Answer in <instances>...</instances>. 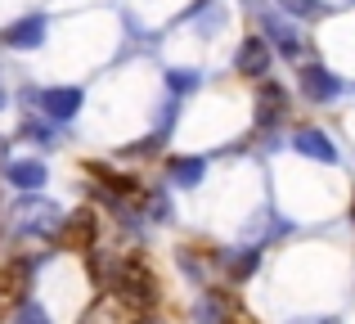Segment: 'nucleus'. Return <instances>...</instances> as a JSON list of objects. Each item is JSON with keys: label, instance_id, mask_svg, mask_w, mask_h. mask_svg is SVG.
Returning a JSON list of instances; mask_svg holds the SVG:
<instances>
[{"label": "nucleus", "instance_id": "1", "mask_svg": "<svg viewBox=\"0 0 355 324\" xmlns=\"http://www.w3.org/2000/svg\"><path fill=\"white\" fill-rule=\"evenodd\" d=\"M104 284L117 293L121 302H126V307H135V311H153L157 298H162L157 275L148 271V262H144V257H135V253L113 257V262H108V280Z\"/></svg>", "mask_w": 355, "mask_h": 324}, {"label": "nucleus", "instance_id": "2", "mask_svg": "<svg viewBox=\"0 0 355 324\" xmlns=\"http://www.w3.org/2000/svg\"><path fill=\"white\" fill-rule=\"evenodd\" d=\"M252 131L266 140V149H279L284 140V126H288V113H293V99H288V86L279 77H261L257 81V95H252Z\"/></svg>", "mask_w": 355, "mask_h": 324}, {"label": "nucleus", "instance_id": "3", "mask_svg": "<svg viewBox=\"0 0 355 324\" xmlns=\"http://www.w3.org/2000/svg\"><path fill=\"white\" fill-rule=\"evenodd\" d=\"M248 9L257 14V32L275 45L279 59H293L297 63L306 54V36H302V27H297L293 14H284L279 5H266V0H248Z\"/></svg>", "mask_w": 355, "mask_h": 324}, {"label": "nucleus", "instance_id": "4", "mask_svg": "<svg viewBox=\"0 0 355 324\" xmlns=\"http://www.w3.org/2000/svg\"><path fill=\"white\" fill-rule=\"evenodd\" d=\"M23 99L36 104V113L50 117L54 126H72L86 108V90L72 86V81H59V86H23Z\"/></svg>", "mask_w": 355, "mask_h": 324}, {"label": "nucleus", "instance_id": "5", "mask_svg": "<svg viewBox=\"0 0 355 324\" xmlns=\"http://www.w3.org/2000/svg\"><path fill=\"white\" fill-rule=\"evenodd\" d=\"M18 216V235L23 239H59V225H63V207L50 198H41V194H27L23 203L14 207Z\"/></svg>", "mask_w": 355, "mask_h": 324}, {"label": "nucleus", "instance_id": "6", "mask_svg": "<svg viewBox=\"0 0 355 324\" xmlns=\"http://www.w3.org/2000/svg\"><path fill=\"white\" fill-rule=\"evenodd\" d=\"M297 90H302L306 104L324 108V104H333V99L347 95V81H342L329 63H297Z\"/></svg>", "mask_w": 355, "mask_h": 324}, {"label": "nucleus", "instance_id": "7", "mask_svg": "<svg viewBox=\"0 0 355 324\" xmlns=\"http://www.w3.org/2000/svg\"><path fill=\"white\" fill-rule=\"evenodd\" d=\"M45 36H50V14L45 9H27L23 18H14V23L0 32V45L5 50H18V54H32L45 45Z\"/></svg>", "mask_w": 355, "mask_h": 324}, {"label": "nucleus", "instance_id": "8", "mask_svg": "<svg viewBox=\"0 0 355 324\" xmlns=\"http://www.w3.org/2000/svg\"><path fill=\"white\" fill-rule=\"evenodd\" d=\"M270 68H275V45L261 32H248L234 50V72L248 81H261V77H270Z\"/></svg>", "mask_w": 355, "mask_h": 324}, {"label": "nucleus", "instance_id": "9", "mask_svg": "<svg viewBox=\"0 0 355 324\" xmlns=\"http://www.w3.org/2000/svg\"><path fill=\"white\" fill-rule=\"evenodd\" d=\"M95 239H99V212L95 207H81V212H72V216H63L59 239H54V244L72 248V253H95Z\"/></svg>", "mask_w": 355, "mask_h": 324}, {"label": "nucleus", "instance_id": "10", "mask_svg": "<svg viewBox=\"0 0 355 324\" xmlns=\"http://www.w3.org/2000/svg\"><path fill=\"white\" fill-rule=\"evenodd\" d=\"M288 144H293V153H302V158H311V162H329V167L342 162V153H338V144H333V135L320 131V126H297V131L288 135Z\"/></svg>", "mask_w": 355, "mask_h": 324}, {"label": "nucleus", "instance_id": "11", "mask_svg": "<svg viewBox=\"0 0 355 324\" xmlns=\"http://www.w3.org/2000/svg\"><path fill=\"white\" fill-rule=\"evenodd\" d=\"M211 262L225 271L230 284H248L252 275L261 271V262H266V253H261V244H243V248H225V253H211Z\"/></svg>", "mask_w": 355, "mask_h": 324}, {"label": "nucleus", "instance_id": "12", "mask_svg": "<svg viewBox=\"0 0 355 324\" xmlns=\"http://www.w3.org/2000/svg\"><path fill=\"white\" fill-rule=\"evenodd\" d=\"M207 180V153H171L166 158V185L171 189H198Z\"/></svg>", "mask_w": 355, "mask_h": 324}, {"label": "nucleus", "instance_id": "13", "mask_svg": "<svg viewBox=\"0 0 355 324\" xmlns=\"http://www.w3.org/2000/svg\"><path fill=\"white\" fill-rule=\"evenodd\" d=\"M50 180V167L41 158H9L5 162V185H14L18 194H41Z\"/></svg>", "mask_w": 355, "mask_h": 324}, {"label": "nucleus", "instance_id": "14", "mask_svg": "<svg viewBox=\"0 0 355 324\" xmlns=\"http://www.w3.org/2000/svg\"><path fill=\"white\" fill-rule=\"evenodd\" d=\"M36 266H41V262H32V257H18V262H9L5 271H0V293H5V298L27 302V289H32Z\"/></svg>", "mask_w": 355, "mask_h": 324}, {"label": "nucleus", "instance_id": "15", "mask_svg": "<svg viewBox=\"0 0 355 324\" xmlns=\"http://www.w3.org/2000/svg\"><path fill=\"white\" fill-rule=\"evenodd\" d=\"M230 316H234V302L220 289H202V298L193 302V320L198 324H230Z\"/></svg>", "mask_w": 355, "mask_h": 324}, {"label": "nucleus", "instance_id": "16", "mask_svg": "<svg viewBox=\"0 0 355 324\" xmlns=\"http://www.w3.org/2000/svg\"><path fill=\"white\" fill-rule=\"evenodd\" d=\"M18 135H23V140H32V144H41V149H54V144H59V126L50 122V117H41L32 108V113L23 117V126H18Z\"/></svg>", "mask_w": 355, "mask_h": 324}, {"label": "nucleus", "instance_id": "17", "mask_svg": "<svg viewBox=\"0 0 355 324\" xmlns=\"http://www.w3.org/2000/svg\"><path fill=\"white\" fill-rule=\"evenodd\" d=\"M162 81H166V95L189 99L193 90L202 86V72H198V68H166V72H162Z\"/></svg>", "mask_w": 355, "mask_h": 324}, {"label": "nucleus", "instance_id": "18", "mask_svg": "<svg viewBox=\"0 0 355 324\" xmlns=\"http://www.w3.org/2000/svg\"><path fill=\"white\" fill-rule=\"evenodd\" d=\"M279 9H284V14H293L297 23H320L324 14H329V5H324V0H275Z\"/></svg>", "mask_w": 355, "mask_h": 324}, {"label": "nucleus", "instance_id": "19", "mask_svg": "<svg viewBox=\"0 0 355 324\" xmlns=\"http://www.w3.org/2000/svg\"><path fill=\"white\" fill-rule=\"evenodd\" d=\"M162 144H166V135L148 131V135H139V140H130L126 149H121V158H153V153H162Z\"/></svg>", "mask_w": 355, "mask_h": 324}, {"label": "nucleus", "instance_id": "20", "mask_svg": "<svg viewBox=\"0 0 355 324\" xmlns=\"http://www.w3.org/2000/svg\"><path fill=\"white\" fill-rule=\"evenodd\" d=\"M220 27H225V5H220V0H211V5L202 9V18H198V32L202 36H216Z\"/></svg>", "mask_w": 355, "mask_h": 324}, {"label": "nucleus", "instance_id": "21", "mask_svg": "<svg viewBox=\"0 0 355 324\" xmlns=\"http://www.w3.org/2000/svg\"><path fill=\"white\" fill-rule=\"evenodd\" d=\"M14 324H50V311L41 307V302H18V316H14Z\"/></svg>", "mask_w": 355, "mask_h": 324}, {"label": "nucleus", "instance_id": "22", "mask_svg": "<svg viewBox=\"0 0 355 324\" xmlns=\"http://www.w3.org/2000/svg\"><path fill=\"white\" fill-rule=\"evenodd\" d=\"M5 108H9V90L0 86V113H5Z\"/></svg>", "mask_w": 355, "mask_h": 324}, {"label": "nucleus", "instance_id": "23", "mask_svg": "<svg viewBox=\"0 0 355 324\" xmlns=\"http://www.w3.org/2000/svg\"><path fill=\"white\" fill-rule=\"evenodd\" d=\"M351 221H355V198H351Z\"/></svg>", "mask_w": 355, "mask_h": 324}, {"label": "nucleus", "instance_id": "24", "mask_svg": "<svg viewBox=\"0 0 355 324\" xmlns=\"http://www.w3.org/2000/svg\"><path fill=\"white\" fill-rule=\"evenodd\" d=\"M351 5H355V0H351Z\"/></svg>", "mask_w": 355, "mask_h": 324}]
</instances>
